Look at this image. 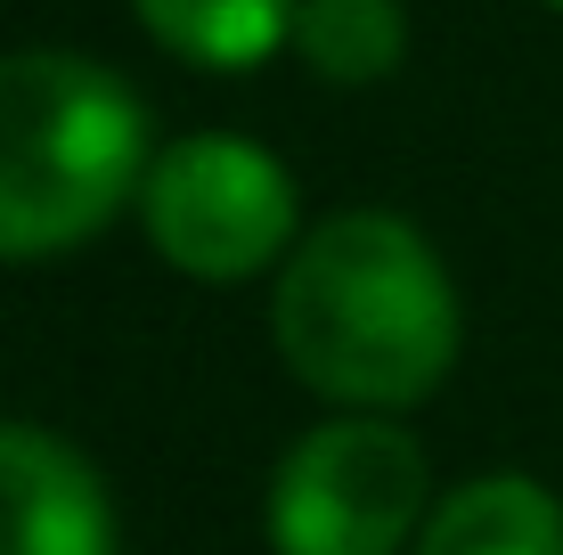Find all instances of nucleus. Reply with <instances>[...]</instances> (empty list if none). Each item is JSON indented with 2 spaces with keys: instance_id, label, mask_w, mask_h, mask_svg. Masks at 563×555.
<instances>
[{
  "instance_id": "1",
  "label": "nucleus",
  "mask_w": 563,
  "mask_h": 555,
  "mask_svg": "<svg viewBox=\"0 0 563 555\" xmlns=\"http://www.w3.org/2000/svg\"><path fill=\"white\" fill-rule=\"evenodd\" d=\"M269 335L319 400L409 409L457 359V286L400 213H335L278 262Z\"/></svg>"
},
{
  "instance_id": "2",
  "label": "nucleus",
  "mask_w": 563,
  "mask_h": 555,
  "mask_svg": "<svg viewBox=\"0 0 563 555\" xmlns=\"http://www.w3.org/2000/svg\"><path fill=\"white\" fill-rule=\"evenodd\" d=\"M147 164V114L114 66L0 49V262H49L99 237Z\"/></svg>"
},
{
  "instance_id": "3",
  "label": "nucleus",
  "mask_w": 563,
  "mask_h": 555,
  "mask_svg": "<svg viewBox=\"0 0 563 555\" xmlns=\"http://www.w3.org/2000/svg\"><path fill=\"white\" fill-rule=\"evenodd\" d=\"M433 466L384 417H335L278 457L269 482V547L278 555H400L424 531Z\"/></svg>"
},
{
  "instance_id": "4",
  "label": "nucleus",
  "mask_w": 563,
  "mask_h": 555,
  "mask_svg": "<svg viewBox=\"0 0 563 555\" xmlns=\"http://www.w3.org/2000/svg\"><path fill=\"white\" fill-rule=\"evenodd\" d=\"M140 221L172 270L229 286L295 254V180L269 147L238 131H197L147 164Z\"/></svg>"
},
{
  "instance_id": "5",
  "label": "nucleus",
  "mask_w": 563,
  "mask_h": 555,
  "mask_svg": "<svg viewBox=\"0 0 563 555\" xmlns=\"http://www.w3.org/2000/svg\"><path fill=\"white\" fill-rule=\"evenodd\" d=\"M0 555H114L107 482L42 425H0Z\"/></svg>"
},
{
  "instance_id": "6",
  "label": "nucleus",
  "mask_w": 563,
  "mask_h": 555,
  "mask_svg": "<svg viewBox=\"0 0 563 555\" xmlns=\"http://www.w3.org/2000/svg\"><path fill=\"white\" fill-rule=\"evenodd\" d=\"M417 555H563V507L531 474H482L424 514Z\"/></svg>"
},
{
  "instance_id": "7",
  "label": "nucleus",
  "mask_w": 563,
  "mask_h": 555,
  "mask_svg": "<svg viewBox=\"0 0 563 555\" xmlns=\"http://www.w3.org/2000/svg\"><path fill=\"white\" fill-rule=\"evenodd\" d=\"M140 25L172 57L205 74H254L262 57H278L295 42V9L302 0H131Z\"/></svg>"
},
{
  "instance_id": "8",
  "label": "nucleus",
  "mask_w": 563,
  "mask_h": 555,
  "mask_svg": "<svg viewBox=\"0 0 563 555\" xmlns=\"http://www.w3.org/2000/svg\"><path fill=\"white\" fill-rule=\"evenodd\" d=\"M295 49L327 82H384L409 49V16H400V0H302Z\"/></svg>"
},
{
  "instance_id": "9",
  "label": "nucleus",
  "mask_w": 563,
  "mask_h": 555,
  "mask_svg": "<svg viewBox=\"0 0 563 555\" xmlns=\"http://www.w3.org/2000/svg\"><path fill=\"white\" fill-rule=\"evenodd\" d=\"M555 9H563V0H555Z\"/></svg>"
}]
</instances>
